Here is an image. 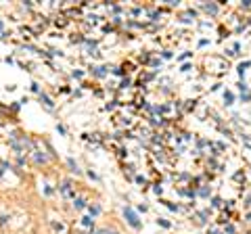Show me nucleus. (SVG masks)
<instances>
[{
    "label": "nucleus",
    "mask_w": 251,
    "mask_h": 234,
    "mask_svg": "<svg viewBox=\"0 0 251 234\" xmlns=\"http://www.w3.org/2000/svg\"><path fill=\"white\" fill-rule=\"evenodd\" d=\"M245 153H247V159L251 161V149H245Z\"/></svg>",
    "instance_id": "12"
},
{
    "label": "nucleus",
    "mask_w": 251,
    "mask_h": 234,
    "mask_svg": "<svg viewBox=\"0 0 251 234\" xmlns=\"http://www.w3.org/2000/svg\"><path fill=\"white\" fill-rule=\"evenodd\" d=\"M40 100H42V103H44L46 107H49V109H52V100H50L49 96H46V94H40Z\"/></svg>",
    "instance_id": "3"
},
{
    "label": "nucleus",
    "mask_w": 251,
    "mask_h": 234,
    "mask_svg": "<svg viewBox=\"0 0 251 234\" xmlns=\"http://www.w3.org/2000/svg\"><path fill=\"white\" fill-rule=\"evenodd\" d=\"M168 207L172 209V211H178V205H174V203H168Z\"/></svg>",
    "instance_id": "10"
},
{
    "label": "nucleus",
    "mask_w": 251,
    "mask_h": 234,
    "mask_svg": "<svg viewBox=\"0 0 251 234\" xmlns=\"http://www.w3.org/2000/svg\"><path fill=\"white\" fill-rule=\"evenodd\" d=\"M84 226H86V228H90V226H92V220H90V217H84V222H82Z\"/></svg>",
    "instance_id": "8"
},
{
    "label": "nucleus",
    "mask_w": 251,
    "mask_h": 234,
    "mask_svg": "<svg viewBox=\"0 0 251 234\" xmlns=\"http://www.w3.org/2000/svg\"><path fill=\"white\" fill-rule=\"evenodd\" d=\"M99 211H100V209H99V207H90V213H92V215H97Z\"/></svg>",
    "instance_id": "11"
},
{
    "label": "nucleus",
    "mask_w": 251,
    "mask_h": 234,
    "mask_svg": "<svg viewBox=\"0 0 251 234\" xmlns=\"http://www.w3.org/2000/svg\"><path fill=\"white\" fill-rule=\"evenodd\" d=\"M232 94H230V92H226V94H224V100H226V105H232Z\"/></svg>",
    "instance_id": "5"
},
{
    "label": "nucleus",
    "mask_w": 251,
    "mask_h": 234,
    "mask_svg": "<svg viewBox=\"0 0 251 234\" xmlns=\"http://www.w3.org/2000/svg\"><path fill=\"white\" fill-rule=\"evenodd\" d=\"M34 153H36V155H34V157H36V161H38V163H40V161L44 163V161H46V155H42L40 151H34Z\"/></svg>",
    "instance_id": "4"
},
{
    "label": "nucleus",
    "mask_w": 251,
    "mask_h": 234,
    "mask_svg": "<svg viewBox=\"0 0 251 234\" xmlns=\"http://www.w3.org/2000/svg\"><path fill=\"white\" fill-rule=\"evenodd\" d=\"M75 207H77V209H82V207H84V201H82V199H77V201H75Z\"/></svg>",
    "instance_id": "9"
},
{
    "label": "nucleus",
    "mask_w": 251,
    "mask_h": 234,
    "mask_svg": "<svg viewBox=\"0 0 251 234\" xmlns=\"http://www.w3.org/2000/svg\"><path fill=\"white\" fill-rule=\"evenodd\" d=\"M97 234H120V232H115V230H109V228H103V230H99Z\"/></svg>",
    "instance_id": "7"
},
{
    "label": "nucleus",
    "mask_w": 251,
    "mask_h": 234,
    "mask_svg": "<svg viewBox=\"0 0 251 234\" xmlns=\"http://www.w3.org/2000/svg\"><path fill=\"white\" fill-rule=\"evenodd\" d=\"M203 9H205L207 13H211V15H216L218 13V4H203Z\"/></svg>",
    "instance_id": "2"
},
{
    "label": "nucleus",
    "mask_w": 251,
    "mask_h": 234,
    "mask_svg": "<svg viewBox=\"0 0 251 234\" xmlns=\"http://www.w3.org/2000/svg\"><path fill=\"white\" fill-rule=\"evenodd\" d=\"M124 217H126V222H128L132 228H140V220H138V215H136V211L132 207H124Z\"/></svg>",
    "instance_id": "1"
},
{
    "label": "nucleus",
    "mask_w": 251,
    "mask_h": 234,
    "mask_svg": "<svg viewBox=\"0 0 251 234\" xmlns=\"http://www.w3.org/2000/svg\"><path fill=\"white\" fill-rule=\"evenodd\" d=\"M67 163H69V167H72V171H75V174L80 171V169H77V165H75V161H74V159H69Z\"/></svg>",
    "instance_id": "6"
}]
</instances>
